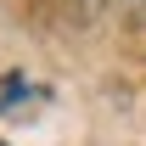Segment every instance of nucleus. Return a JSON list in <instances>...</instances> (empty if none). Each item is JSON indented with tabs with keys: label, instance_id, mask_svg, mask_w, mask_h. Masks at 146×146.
<instances>
[{
	"label": "nucleus",
	"instance_id": "1",
	"mask_svg": "<svg viewBox=\"0 0 146 146\" xmlns=\"http://www.w3.org/2000/svg\"><path fill=\"white\" fill-rule=\"evenodd\" d=\"M51 101V90L45 84H34V79H23V73H6V84H0V112L6 118H39V107Z\"/></svg>",
	"mask_w": 146,
	"mask_h": 146
},
{
	"label": "nucleus",
	"instance_id": "2",
	"mask_svg": "<svg viewBox=\"0 0 146 146\" xmlns=\"http://www.w3.org/2000/svg\"><path fill=\"white\" fill-rule=\"evenodd\" d=\"M51 6H56V17H62V23H73V28H90V23L112 6V0H51Z\"/></svg>",
	"mask_w": 146,
	"mask_h": 146
},
{
	"label": "nucleus",
	"instance_id": "3",
	"mask_svg": "<svg viewBox=\"0 0 146 146\" xmlns=\"http://www.w3.org/2000/svg\"><path fill=\"white\" fill-rule=\"evenodd\" d=\"M112 6H118V17L129 28H146V0H112Z\"/></svg>",
	"mask_w": 146,
	"mask_h": 146
},
{
	"label": "nucleus",
	"instance_id": "4",
	"mask_svg": "<svg viewBox=\"0 0 146 146\" xmlns=\"http://www.w3.org/2000/svg\"><path fill=\"white\" fill-rule=\"evenodd\" d=\"M0 146H6V141H0Z\"/></svg>",
	"mask_w": 146,
	"mask_h": 146
}]
</instances>
